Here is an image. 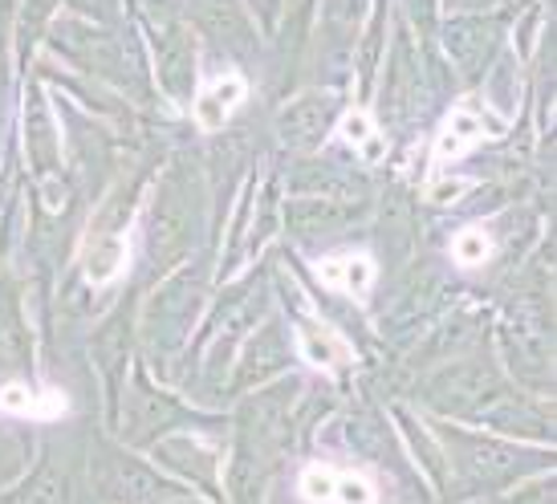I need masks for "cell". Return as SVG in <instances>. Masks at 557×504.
Wrapping results in <instances>:
<instances>
[{"mask_svg": "<svg viewBox=\"0 0 557 504\" xmlns=\"http://www.w3.org/2000/svg\"><path fill=\"white\" fill-rule=\"evenodd\" d=\"M500 131H505V123L488 110V102H480V98L468 94V98L456 102V110L444 119L440 135H435V147H432L435 168H448V163H456V159H465L476 143L496 138Z\"/></svg>", "mask_w": 557, "mask_h": 504, "instance_id": "obj_1", "label": "cell"}, {"mask_svg": "<svg viewBox=\"0 0 557 504\" xmlns=\"http://www.w3.org/2000/svg\"><path fill=\"white\" fill-rule=\"evenodd\" d=\"M297 492L306 504H379L371 480L338 464H310L297 480Z\"/></svg>", "mask_w": 557, "mask_h": 504, "instance_id": "obj_2", "label": "cell"}, {"mask_svg": "<svg viewBox=\"0 0 557 504\" xmlns=\"http://www.w3.org/2000/svg\"><path fill=\"white\" fill-rule=\"evenodd\" d=\"M245 98H248V82L240 74L212 77V82L196 94V102H191L196 126H200V131H220V126L233 119L236 110L245 107Z\"/></svg>", "mask_w": 557, "mask_h": 504, "instance_id": "obj_3", "label": "cell"}, {"mask_svg": "<svg viewBox=\"0 0 557 504\" xmlns=\"http://www.w3.org/2000/svg\"><path fill=\"white\" fill-rule=\"evenodd\" d=\"M0 411L16 415V419H37V423H53L70 411V398L58 386H29V382H4L0 386Z\"/></svg>", "mask_w": 557, "mask_h": 504, "instance_id": "obj_4", "label": "cell"}, {"mask_svg": "<svg viewBox=\"0 0 557 504\" xmlns=\"http://www.w3.org/2000/svg\"><path fill=\"white\" fill-rule=\"evenodd\" d=\"M374 260L367 253H334V257L318 260V276H322L325 290L346 293L355 302H367V293L374 285Z\"/></svg>", "mask_w": 557, "mask_h": 504, "instance_id": "obj_5", "label": "cell"}, {"mask_svg": "<svg viewBox=\"0 0 557 504\" xmlns=\"http://www.w3.org/2000/svg\"><path fill=\"white\" fill-rule=\"evenodd\" d=\"M297 351H301V358L318 370H338L355 362L350 342H346L338 330L318 325V321H301V330H297Z\"/></svg>", "mask_w": 557, "mask_h": 504, "instance_id": "obj_6", "label": "cell"}, {"mask_svg": "<svg viewBox=\"0 0 557 504\" xmlns=\"http://www.w3.org/2000/svg\"><path fill=\"white\" fill-rule=\"evenodd\" d=\"M342 143H350L355 151H362V159H379L383 155V135L367 110H346V119L338 126Z\"/></svg>", "mask_w": 557, "mask_h": 504, "instance_id": "obj_7", "label": "cell"}, {"mask_svg": "<svg viewBox=\"0 0 557 504\" xmlns=\"http://www.w3.org/2000/svg\"><path fill=\"white\" fill-rule=\"evenodd\" d=\"M493 257V236L484 229H460L456 232V241H451V260L460 265V269H480L484 260Z\"/></svg>", "mask_w": 557, "mask_h": 504, "instance_id": "obj_8", "label": "cell"}, {"mask_svg": "<svg viewBox=\"0 0 557 504\" xmlns=\"http://www.w3.org/2000/svg\"><path fill=\"white\" fill-rule=\"evenodd\" d=\"M123 241H110L102 245V253H94L90 257V281L94 285H102V281H114V276L126 269V253H123Z\"/></svg>", "mask_w": 557, "mask_h": 504, "instance_id": "obj_9", "label": "cell"}]
</instances>
